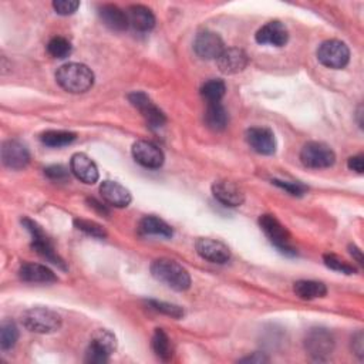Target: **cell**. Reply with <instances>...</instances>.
Here are the masks:
<instances>
[{"instance_id": "4dcf8cb0", "label": "cell", "mask_w": 364, "mask_h": 364, "mask_svg": "<svg viewBox=\"0 0 364 364\" xmlns=\"http://www.w3.org/2000/svg\"><path fill=\"white\" fill-rule=\"evenodd\" d=\"M47 52L55 59H66L71 55V43L64 37H53L47 44Z\"/></svg>"}, {"instance_id": "7402d4cb", "label": "cell", "mask_w": 364, "mask_h": 364, "mask_svg": "<svg viewBox=\"0 0 364 364\" xmlns=\"http://www.w3.org/2000/svg\"><path fill=\"white\" fill-rule=\"evenodd\" d=\"M99 15H100V19L103 20L106 26L114 32H123L130 26L127 12L121 10L115 5L102 6Z\"/></svg>"}, {"instance_id": "ac0fdd59", "label": "cell", "mask_w": 364, "mask_h": 364, "mask_svg": "<svg viewBox=\"0 0 364 364\" xmlns=\"http://www.w3.org/2000/svg\"><path fill=\"white\" fill-rule=\"evenodd\" d=\"M218 67L224 75H236V73L245 70L248 66V56L244 50L236 47L225 48L224 53L218 57Z\"/></svg>"}, {"instance_id": "7a4b0ae2", "label": "cell", "mask_w": 364, "mask_h": 364, "mask_svg": "<svg viewBox=\"0 0 364 364\" xmlns=\"http://www.w3.org/2000/svg\"><path fill=\"white\" fill-rule=\"evenodd\" d=\"M153 276L177 292H184L191 287V276L188 271L175 260L157 259L151 265Z\"/></svg>"}, {"instance_id": "44dd1931", "label": "cell", "mask_w": 364, "mask_h": 364, "mask_svg": "<svg viewBox=\"0 0 364 364\" xmlns=\"http://www.w3.org/2000/svg\"><path fill=\"white\" fill-rule=\"evenodd\" d=\"M20 278L29 283H53L57 282V276L44 265L24 263L20 271Z\"/></svg>"}, {"instance_id": "4316f807", "label": "cell", "mask_w": 364, "mask_h": 364, "mask_svg": "<svg viewBox=\"0 0 364 364\" xmlns=\"http://www.w3.org/2000/svg\"><path fill=\"white\" fill-rule=\"evenodd\" d=\"M227 93V86L220 79H212L204 83L201 87V95L209 103H221L222 97Z\"/></svg>"}, {"instance_id": "cb8c5ba5", "label": "cell", "mask_w": 364, "mask_h": 364, "mask_svg": "<svg viewBox=\"0 0 364 364\" xmlns=\"http://www.w3.org/2000/svg\"><path fill=\"white\" fill-rule=\"evenodd\" d=\"M295 294L303 300H313L318 298H325L327 294V287L322 282L316 280H299L294 286Z\"/></svg>"}, {"instance_id": "f546056e", "label": "cell", "mask_w": 364, "mask_h": 364, "mask_svg": "<svg viewBox=\"0 0 364 364\" xmlns=\"http://www.w3.org/2000/svg\"><path fill=\"white\" fill-rule=\"evenodd\" d=\"M19 341V330L13 322H3L0 326V347L2 350H10Z\"/></svg>"}, {"instance_id": "1f68e13d", "label": "cell", "mask_w": 364, "mask_h": 364, "mask_svg": "<svg viewBox=\"0 0 364 364\" xmlns=\"http://www.w3.org/2000/svg\"><path fill=\"white\" fill-rule=\"evenodd\" d=\"M323 260H325V265L327 266L329 269H332V271L341 272V274H346V275L356 274V268H354L353 265L347 263L346 260L341 259V258L333 255V253H326L323 256Z\"/></svg>"}, {"instance_id": "d590c367", "label": "cell", "mask_w": 364, "mask_h": 364, "mask_svg": "<svg viewBox=\"0 0 364 364\" xmlns=\"http://www.w3.org/2000/svg\"><path fill=\"white\" fill-rule=\"evenodd\" d=\"M53 8L59 15L68 16L80 8V2H77V0H56L53 3Z\"/></svg>"}, {"instance_id": "9c48e42d", "label": "cell", "mask_w": 364, "mask_h": 364, "mask_svg": "<svg viewBox=\"0 0 364 364\" xmlns=\"http://www.w3.org/2000/svg\"><path fill=\"white\" fill-rule=\"evenodd\" d=\"M128 100L135 108L141 111V114L144 115L145 121H147V124H150L151 128H160L165 124L166 121L165 114L151 102L150 97L145 93L134 91L128 95Z\"/></svg>"}, {"instance_id": "30bf717a", "label": "cell", "mask_w": 364, "mask_h": 364, "mask_svg": "<svg viewBox=\"0 0 364 364\" xmlns=\"http://www.w3.org/2000/svg\"><path fill=\"white\" fill-rule=\"evenodd\" d=\"M193 50L204 60H218L225 50V44L220 35L207 30L197 36L193 41Z\"/></svg>"}, {"instance_id": "60d3db41", "label": "cell", "mask_w": 364, "mask_h": 364, "mask_svg": "<svg viewBox=\"0 0 364 364\" xmlns=\"http://www.w3.org/2000/svg\"><path fill=\"white\" fill-rule=\"evenodd\" d=\"M353 350L356 352V354L361 358L363 357V333L358 332L354 337H353Z\"/></svg>"}, {"instance_id": "6da1fadb", "label": "cell", "mask_w": 364, "mask_h": 364, "mask_svg": "<svg viewBox=\"0 0 364 364\" xmlns=\"http://www.w3.org/2000/svg\"><path fill=\"white\" fill-rule=\"evenodd\" d=\"M56 80L66 91L71 94H82L93 87L94 73L86 64L68 63L57 70Z\"/></svg>"}, {"instance_id": "83f0119b", "label": "cell", "mask_w": 364, "mask_h": 364, "mask_svg": "<svg viewBox=\"0 0 364 364\" xmlns=\"http://www.w3.org/2000/svg\"><path fill=\"white\" fill-rule=\"evenodd\" d=\"M153 350L161 360H169L173 356L171 341L162 329H155L153 336Z\"/></svg>"}, {"instance_id": "5b68a950", "label": "cell", "mask_w": 364, "mask_h": 364, "mask_svg": "<svg viewBox=\"0 0 364 364\" xmlns=\"http://www.w3.org/2000/svg\"><path fill=\"white\" fill-rule=\"evenodd\" d=\"M259 225L265 235L269 238V240L282 253L289 256L296 255V249L290 244V235L287 229L276 220V216L269 213L262 215L259 218Z\"/></svg>"}, {"instance_id": "8992f818", "label": "cell", "mask_w": 364, "mask_h": 364, "mask_svg": "<svg viewBox=\"0 0 364 364\" xmlns=\"http://www.w3.org/2000/svg\"><path fill=\"white\" fill-rule=\"evenodd\" d=\"M319 61L329 68H343L349 64L350 50L341 40H326L318 48Z\"/></svg>"}, {"instance_id": "e575fe53", "label": "cell", "mask_w": 364, "mask_h": 364, "mask_svg": "<svg viewBox=\"0 0 364 364\" xmlns=\"http://www.w3.org/2000/svg\"><path fill=\"white\" fill-rule=\"evenodd\" d=\"M272 182L276 186L289 192L290 195H295V197H302L303 193L307 191V188L300 182H290V181H280V180H274Z\"/></svg>"}, {"instance_id": "d6986e66", "label": "cell", "mask_w": 364, "mask_h": 364, "mask_svg": "<svg viewBox=\"0 0 364 364\" xmlns=\"http://www.w3.org/2000/svg\"><path fill=\"white\" fill-rule=\"evenodd\" d=\"M103 200L115 208H126L131 202L130 191L115 181H104L100 186Z\"/></svg>"}, {"instance_id": "5bb4252c", "label": "cell", "mask_w": 364, "mask_h": 364, "mask_svg": "<svg viewBox=\"0 0 364 364\" xmlns=\"http://www.w3.org/2000/svg\"><path fill=\"white\" fill-rule=\"evenodd\" d=\"M247 141L251 149L262 155H272L276 151L274 133L265 127H253L247 131Z\"/></svg>"}, {"instance_id": "ffe728a7", "label": "cell", "mask_w": 364, "mask_h": 364, "mask_svg": "<svg viewBox=\"0 0 364 364\" xmlns=\"http://www.w3.org/2000/svg\"><path fill=\"white\" fill-rule=\"evenodd\" d=\"M128 23L138 32H150L155 26V16L151 9L142 5L130 6L127 10Z\"/></svg>"}, {"instance_id": "484cf974", "label": "cell", "mask_w": 364, "mask_h": 364, "mask_svg": "<svg viewBox=\"0 0 364 364\" xmlns=\"http://www.w3.org/2000/svg\"><path fill=\"white\" fill-rule=\"evenodd\" d=\"M77 135L71 131H46L41 134L40 140L44 145L47 147H52V149H60V147H66V145L71 144L73 141H76Z\"/></svg>"}, {"instance_id": "f1b7e54d", "label": "cell", "mask_w": 364, "mask_h": 364, "mask_svg": "<svg viewBox=\"0 0 364 364\" xmlns=\"http://www.w3.org/2000/svg\"><path fill=\"white\" fill-rule=\"evenodd\" d=\"M91 345H94V346H97L99 349H102L107 354H111L117 349V338H115V336L111 332L104 330V329H100V330H97L93 334Z\"/></svg>"}, {"instance_id": "e0dca14e", "label": "cell", "mask_w": 364, "mask_h": 364, "mask_svg": "<svg viewBox=\"0 0 364 364\" xmlns=\"http://www.w3.org/2000/svg\"><path fill=\"white\" fill-rule=\"evenodd\" d=\"M70 169L84 184L91 185L99 181V169H97L94 161L86 154L77 153L73 155L70 161Z\"/></svg>"}, {"instance_id": "d6a6232c", "label": "cell", "mask_w": 364, "mask_h": 364, "mask_svg": "<svg viewBox=\"0 0 364 364\" xmlns=\"http://www.w3.org/2000/svg\"><path fill=\"white\" fill-rule=\"evenodd\" d=\"M149 305L162 313V314H166V316H171L174 319H181L184 316V310L182 307L177 306V305H173V303H166V302H160V300H149Z\"/></svg>"}, {"instance_id": "b9f144b4", "label": "cell", "mask_w": 364, "mask_h": 364, "mask_svg": "<svg viewBox=\"0 0 364 364\" xmlns=\"http://www.w3.org/2000/svg\"><path fill=\"white\" fill-rule=\"evenodd\" d=\"M349 249H350V253L353 255V258H356V260H357L360 265H363V253H361V251H360L356 245H350Z\"/></svg>"}, {"instance_id": "d4e9b609", "label": "cell", "mask_w": 364, "mask_h": 364, "mask_svg": "<svg viewBox=\"0 0 364 364\" xmlns=\"http://www.w3.org/2000/svg\"><path fill=\"white\" fill-rule=\"evenodd\" d=\"M140 231L145 235H158L164 238L173 236V228L157 216H145L140 222Z\"/></svg>"}, {"instance_id": "7c38bea8", "label": "cell", "mask_w": 364, "mask_h": 364, "mask_svg": "<svg viewBox=\"0 0 364 364\" xmlns=\"http://www.w3.org/2000/svg\"><path fill=\"white\" fill-rule=\"evenodd\" d=\"M30 161L26 145L17 140H9L2 145V162L10 169H23Z\"/></svg>"}, {"instance_id": "52a82bcc", "label": "cell", "mask_w": 364, "mask_h": 364, "mask_svg": "<svg viewBox=\"0 0 364 364\" xmlns=\"http://www.w3.org/2000/svg\"><path fill=\"white\" fill-rule=\"evenodd\" d=\"M300 160L307 168H329L336 161L334 151L323 142H307L300 151Z\"/></svg>"}, {"instance_id": "4fadbf2b", "label": "cell", "mask_w": 364, "mask_h": 364, "mask_svg": "<svg viewBox=\"0 0 364 364\" xmlns=\"http://www.w3.org/2000/svg\"><path fill=\"white\" fill-rule=\"evenodd\" d=\"M197 252L198 255L212 263H225L231 259L229 248L221 240L211 238H200L197 240Z\"/></svg>"}, {"instance_id": "8fae6325", "label": "cell", "mask_w": 364, "mask_h": 364, "mask_svg": "<svg viewBox=\"0 0 364 364\" xmlns=\"http://www.w3.org/2000/svg\"><path fill=\"white\" fill-rule=\"evenodd\" d=\"M134 160L145 168H160L164 164V154L158 145L151 141H137L133 145Z\"/></svg>"}, {"instance_id": "7bdbcfd3", "label": "cell", "mask_w": 364, "mask_h": 364, "mask_svg": "<svg viewBox=\"0 0 364 364\" xmlns=\"http://www.w3.org/2000/svg\"><path fill=\"white\" fill-rule=\"evenodd\" d=\"M88 202H90V205H91L93 208H95V209H97V211H99L100 213H108L107 208H106L104 205H102L100 202H97L95 200H88Z\"/></svg>"}, {"instance_id": "603a6c76", "label": "cell", "mask_w": 364, "mask_h": 364, "mask_svg": "<svg viewBox=\"0 0 364 364\" xmlns=\"http://www.w3.org/2000/svg\"><path fill=\"white\" fill-rule=\"evenodd\" d=\"M205 124L213 131H222L228 126V113L221 103H209L204 115Z\"/></svg>"}, {"instance_id": "ab89813d", "label": "cell", "mask_w": 364, "mask_h": 364, "mask_svg": "<svg viewBox=\"0 0 364 364\" xmlns=\"http://www.w3.org/2000/svg\"><path fill=\"white\" fill-rule=\"evenodd\" d=\"M240 363H256V364H262V363H268L269 358L266 357L263 353H253L252 356H248L245 358H240Z\"/></svg>"}, {"instance_id": "8d00e7d4", "label": "cell", "mask_w": 364, "mask_h": 364, "mask_svg": "<svg viewBox=\"0 0 364 364\" xmlns=\"http://www.w3.org/2000/svg\"><path fill=\"white\" fill-rule=\"evenodd\" d=\"M110 354H107L106 352H103L102 349H99L97 346L90 343V347L87 349L86 353V361L91 363V364H104L108 361Z\"/></svg>"}, {"instance_id": "277c9868", "label": "cell", "mask_w": 364, "mask_h": 364, "mask_svg": "<svg viewBox=\"0 0 364 364\" xmlns=\"http://www.w3.org/2000/svg\"><path fill=\"white\" fill-rule=\"evenodd\" d=\"M21 224L26 227V229L32 233V248L41 258H44L47 262H50V263L59 266L60 269L66 271L67 266H66L64 260L56 253L52 240L48 239V236L43 232V229L35 221L29 220V218H23Z\"/></svg>"}, {"instance_id": "ba28073f", "label": "cell", "mask_w": 364, "mask_h": 364, "mask_svg": "<svg viewBox=\"0 0 364 364\" xmlns=\"http://www.w3.org/2000/svg\"><path fill=\"white\" fill-rule=\"evenodd\" d=\"M307 353L316 360H326L334 350V337L326 329H313L305 341Z\"/></svg>"}, {"instance_id": "9a60e30c", "label": "cell", "mask_w": 364, "mask_h": 364, "mask_svg": "<svg viewBox=\"0 0 364 364\" xmlns=\"http://www.w3.org/2000/svg\"><path fill=\"white\" fill-rule=\"evenodd\" d=\"M255 39L259 44L282 47L289 40V32H287V29L283 23L274 20V21L266 23L263 28H260L256 32Z\"/></svg>"}, {"instance_id": "3957f363", "label": "cell", "mask_w": 364, "mask_h": 364, "mask_svg": "<svg viewBox=\"0 0 364 364\" xmlns=\"http://www.w3.org/2000/svg\"><path fill=\"white\" fill-rule=\"evenodd\" d=\"M23 326L39 334L55 333L61 327V316L47 307H32L23 313Z\"/></svg>"}, {"instance_id": "74e56055", "label": "cell", "mask_w": 364, "mask_h": 364, "mask_svg": "<svg viewBox=\"0 0 364 364\" xmlns=\"http://www.w3.org/2000/svg\"><path fill=\"white\" fill-rule=\"evenodd\" d=\"M44 175L53 181H67L68 180V171L67 168L63 165H50L44 169Z\"/></svg>"}, {"instance_id": "f35d334b", "label": "cell", "mask_w": 364, "mask_h": 364, "mask_svg": "<svg viewBox=\"0 0 364 364\" xmlns=\"http://www.w3.org/2000/svg\"><path fill=\"white\" fill-rule=\"evenodd\" d=\"M347 166H349V169H352V171H354L357 174H363V171H364V157L363 155H354L352 158H349Z\"/></svg>"}, {"instance_id": "2e32d148", "label": "cell", "mask_w": 364, "mask_h": 364, "mask_svg": "<svg viewBox=\"0 0 364 364\" xmlns=\"http://www.w3.org/2000/svg\"><path fill=\"white\" fill-rule=\"evenodd\" d=\"M212 193L215 200L227 207H240L245 201V193L235 182L218 181L212 185Z\"/></svg>"}, {"instance_id": "836d02e7", "label": "cell", "mask_w": 364, "mask_h": 364, "mask_svg": "<svg viewBox=\"0 0 364 364\" xmlns=\"http://www.w3.org/2000/svg\"><path fill=\"white\" fill-rule=\"evenodd\" d=\"M75 227H76L79 231H82V232L90 235V236H94V238L103 239V238L107 236V232L104 231V228H103L102 225H99V224L93 222V221H87V220H75Z\"/></svg>"}]
</instances>
